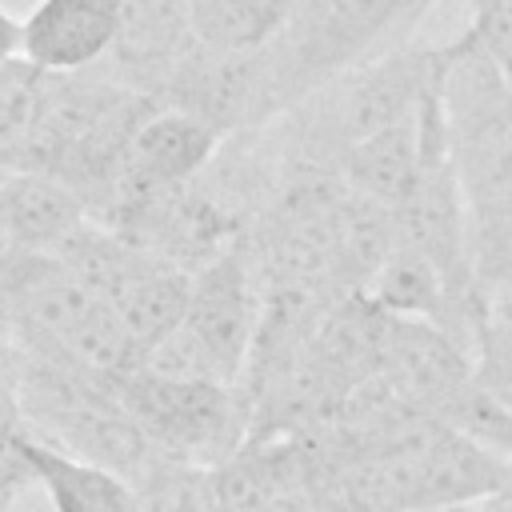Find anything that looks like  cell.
<instances>
[{
    "label": "cell",
    "instance_id": "52a82bcc",
    "mask_svg": "<svg viewBox=\"0 0 512 512\" xmlns=\"http://www.w3.org/2000/svg\"><path fill=\"white\" fill-rule=\"evenodd\" d=\"M84 224H92V212L60 180L40 172H0V252L4 256L60 252Z\"/></svg>",
    "mask_w": 512,
    "mask_h": 512
},
{
    "label": "cell",
    "instance_id": "6da1fadb",
    "mask_svg": "<svg viewBox=\"0 0 512 512\" xmlns=\"http://www.w3.org/2000/svg\"><path fill=\"white\" fill-rule=\"evenodd\" d=\"M440 112L468 212L472 272L492 296L512 280V84L468 32L444 44Z\"/></svg>",
    "mask_w": 512,
    "mask_h": 512
},
{
    "label": "cell",
    "instance_id": "7c38bea8",
    "mask_svg": "<svg viewBox=\"0 0 512 512\" xmlns=\"http://www.w3.org/2000/svg\"><path fill=\"white\" fill-rule=\"evenodd\" d=\"M28 484H32L28 428L20 420H0V512H8Z\"/></svg>",
    "mask_w": 512,
    "mask_h": 512
},
{
    "label": "cell",
    "instance_id": "9a60e30c",
    "mask_svg": "<svg viewBox=\"0 0 512 512\" xmlns=\"http://www.w3.org/2000/svg\"><path fill=\"white\" fill-rule=\"evenodd\" d=\"M432 512H472V508H432Z\"/></svg>",
    "mask_w": 512,
    "mask_h": 512
},
{
    "label": "cell",
    "instance_id": "8992f818",
    "mask_svg": "<svg viewBox=\"0 0 512 512\" xmlns=\"http://www.w3.org/2000/svg\"><path fill=\"white\" fill-rule=\"evenodd\" d=\"M220 144L224 140L204 120H196V116H188L180 108L156 104L136 124V132L128 140V156H124V172H120V188H116L112 208L120 200H128V196H144V192L188 184L192 176H200L212 164V156L220 152Z\"/></svg>",
    "mask_w": 512,
    "mask_h": 512
},
{
    "label": "cell",
    "instance_id": "3957f363",
    "mask_svg": "<svg viewBox=\"0 0 512 512\" xmlns=\"http://www.w3.org/2000/svg\"><path fill=\"white\" fill-rule=\"evenodd\" d=\"M260 308H264V288L244 248V236L192 272L180 328L208 356L216 376L232 388L248 368L260 328Z\"/></svg>",
    "mask_w": 512,
    "mask_h": 512
},
{
    "label": "cell",
    "instance_id": "7a4b0ae2",
    "mask_svg": "<svg viewBox=\"0 0 512 512\" xmlns=\"http://www.w3.org/2000/svg\"><path fill=\"white\" fill-rule=\"evenodd\" d=\"M112 388L148 436V444L176 464L220 468L248 440L244 400L228 384L164 380L136 368L120 376Z\"/></svg>",
    "mask_w": 512,
    "mask_h": 512
},
{
    "label": "cell",
    "instance_id": "8fae6325",
    "mask_svg": "<svg viewBox=\"0 0 512 512\" xmlns=\"http://www.w3.org/2000/svg\"><path fill=\"white\" fill-rule=\"evenodd\" d=\"M52 92V76L28 60H8L0 68V172H24L32 140Z\"/></svg>",
    "mask_w": 512,
    "mask_h": 512
},
{
    "label": "cell",
    "instance_id": "ba28073f",
    "mask_svg": "<svg viewBox=\"0 0 512 512\" xmlns=\"http://www.w3.org/2000/svg\"><path fill=\"white\" fill-rule=\"evenodd\" d=\"M32 484L44 488L52 512H144L128 480L88 460H76L28 432Z\"/></svg>",
    "mask_w": 512,
    "mask_h": 512
},
{
    "label": "cell",
    "instance_id": "9c48e42d",
    "mask_svg": "<svg viewBox=\"0 0 512 512\" xmlns=\"http://www.w3.org/2000/svg\"><path fill=\"white\" fill-rule=\"evenodd\" d=\"M416 164H420V112L348 148L336 172L348 192L392 212L408 196L416 180Z\"/></svg>",
    "mask_w": 512,
    "mask_h": 512
},
{
    "label": "cell",
    "instance_id": "277c9868",
    "mask_svg": "<svg viewBox=\"0 0 512 512\" xmlns=\"http://www.w3.org/2000/svg\"><path fill=\"white\" fill-rule=\"evenodd\" d=\"M124 0H36L20 20V60L48 76H80L108 60Z\"/></svg>",
    "mask_w": 512,
    "mask_h": 512
},
{
    "label": "cell",
    "instance_id": "5b68a950",
    "mask_svg": "<svg viewBox=\"0 0 512 512\" xmlns=\"http://www.w3.org/2000/svg\"><path fill=\"white\" fill-rule=\"evenodd\" d=\"M192 48V0H124L120 36L100 68L124 88L160 100Z\"/></svg>",
    "mask_w": 512,
    "mask_h": 512
},
{
    "label": "cell",
    "instance_id": "4fadbf2b",
    "mask_svg": "<svg viewBox=\"0 0 512 512\" xmlns=\"http://www.w3.org/2000/svg\"><path fill=\"white\" fill-rule=\"evenodd\" d=\"M20 56V20L0 4V68Z\"/></svg>",
    "mask_w": 512,
    "mask_h": 512
},
{
    "label": "cell",
    "instance_id": "5bb4252c",
    "mask_svg": "<svg viewBox=\"0 0 512 512\" xmlns=\"http://www.w3.org/2000/svg\"><path fill=\"white\" fill-rule=\"evenodd\" d=\"M472 512H512V464H508L504 480H500L484 500L472 504Z\"/></svg>",
    "mask_w": 512,
    "mask_h": 512
},
{
    "label": "cell",
    "instance_id": "30bf717a",
    "mask_svg": "<svg viewBox=\"0 0 512 512\" xmlns=\"http://www.w3.org/2000/svg\"><path fill=\"white\" fill-rule=\"evenodd\" d=\"M296 0H192V36L220 56L268 48L292 16Z\"/></svg>",
    "mask_w": 512,
    "mask_h": 512
}]
</instances>
